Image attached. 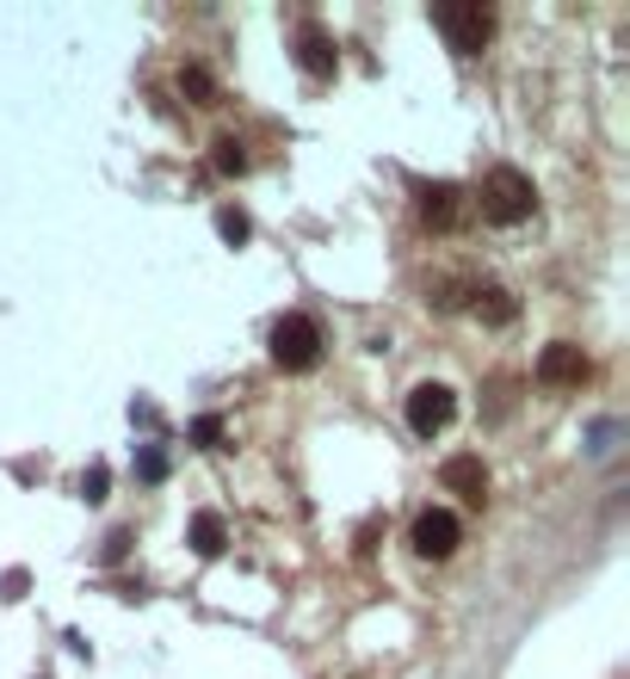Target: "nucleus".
<instances>
[{"label":"nucleus","mask_w":630,"mask_h":679,"mask_svg":"<svg viewBox=\"0 0 630 679\" xmlns=\"http://www.w3.org/2000/svg\"><path fill=\"white\" fill-rule=\"evenodd\" d=\"M532 180L519 168H495L489 180H482V217L489 223H501V229H514V223H526L532 217Z\"/></svg>","instance_id":"nucleus-1"},{"label":"nucleus","mask_w":630,"mask_h":679,"mask_svg":"<svg viewBox=\"0 0 630 679\" xmlns=\"http://www.w3.org/2000/svg\"><path fill=\"white\" fill-rule=\"evenodd\" d=\"M272 359H279V371H309L322 359V328L309 316H279L272 321Z\"/></svg>","instance_id":"nucleus-2"},{"label":"nucleus","mask_w":630,"mask_h":679,"mask_svg":"<svg viewBox=\"0 0 630 679\" xmlns=\"http://www.w3.org/2000/svg\"><path fill=\"white\" fill-rule=\"evenodd\" d=\"M452 415H458V396L445 390V383H420L415 396H408V427H415L420 439H433L452 427Z\"/></svg>","instance_id":"nucleus-3"},{"label":"nucleus","mask_w":630,"mask_h":679,"mask_svg":"<svg viewBox=\"0 0 630 679\" xmlns=\"http://www.w3.org/2000/svg\"><path fill=\"white\" fill-rule=\"evenodd\" d=\"M408 538H415V550H420V556H433V563H440V556H452V550H458L464 526H458V513L427 507V513L415 519V531H408Z\"/></svg>","instance_id":"nucleus-4"},{"label":"nucleus","mask_w":630,"mask_h":679,"mask_svg":"<svg viewBox=\"0 0 630 679\" xmlns=\"http://www.w3.org/2000/svg\"><path fill=\"white\" fill-rule=\"evenodd\" d=\"M440 20H445V32H452V44H458L464 57H477L482 44H489V32H495V13H489L482 0H470V7H445Z\"/></svg>","instance_id":"nucleus-5"},{"label":"nucleus","mask_w":630,"mask_h":679,"mask_svg":"<svg viewBox=\"0 0 630 679\" xmlns=\"http://www.w3.org/2000/svg\"><path fill=\"white\" fill-rule=\"evenodd\" d=\"M581 378H588V353H581V346L556 340V346H544V353H538V383L569 390V383H581Z\"/></svg>","instance_id":"nucleus-6"},{"label":"nucleus","mask_w":630,"mask_h":679,"mask_svg":"<svg viewBox=\"0 0 630 679\" xmlns=\"http://www.w3.org/2000/svg\"><path fill=\"white\" fill-rule=\"evenodd\" d=\"M440 482L452 494H464V501H477V507H482V494H489V470H482V457H452V464L440 470Z\"/></svg>","instance_id":"nucleus-7"},{"label":"nucleus","mask_w":630,"mask_h":679,"mask_svg":"<svg viewBox=\"0 0 630 679\" xmlns=\"http://www.w3.org/2000/svg\"><path fill=\"white\" fill-rule=\"evenodd\" d=\"M297 62H304L309 75H334L341 50H334V38H328L322 25H304V32H297Z\"/></svg>","instance_id":"nucleus-8"},{"label":"nucleus","mask_w":630,"mask_h":679,"mask_svg":"<svg viewBox=\"0 0 630 679\" xmlns=\"http://www.w3.org/2000/svg\"><path fill=\"white\" fill-rule=\"evenodd\" d=\"M420 217L433 229H452L464 217V192L458 186H420Z\"/></svg>","instance_id":"nucleus-9"},{"label":"nucleus","mask_w":630,"mask_h":679,"mask_svg":"<svg viewBox=\"0 0 630 679\" xmlns=\"http://www.w3.org/2000/svg\"><path fill=\"white\" fill-rule=\"evenodd\" d=\"M477 316L495 321V328H507V321L519 316V303L507 297V291H495V284H489V291H477Z\"/></svg>","instance_id":"nucleus-10"},{"label":"nucleus","mask_w":630,"mask_h":679,"mask_svg":"<svg viewBox=\"0 0 630 679\" xmlns=\"http://www.w3.org/2000/svg\"><path fill=\"white\" fill-rule=\"evenodd\" d=\"M210 161H217V173H248V143H242V136H217V143H210Z\"/></svg>","instance_id":"nucleus-11"},{"label":"nucleus","mask_w":630,"mask_h":679,"mask_svg":"<svg viewBox=\"0 0 630 679\" xmlns=\"http://www.w3.org/2000/svg\"><path fill=\"white\" fill-rule=\"evenodd\" d=\"M192 550H198V556H217V550H223V519H217V513H198V519H192Z\"/></svg>","instance_id":"nucleus-12"},{"label":"nucleus","mask_w":630,"mask_h":679,"mask_svg":"<svg viewBox=\"0 0 630 679\" xmlns=\"http://www.w3.org/2000/svg\"><path fill=\"white\" fill-rule=\"evenodd\" d=\"M180 94H186L192 106H210V94H217V87H210V75L192 62V69H180Z\"/></svg>","instance_id":"nucleus-13"},{"label":"nucleus","mask_w":630,"mask_h":679,"mask_svg":"<svg viewBox=\"0 0 630 679\" xmlns=\"http://www.w3.org/2000/svg\"><path fill=\"white\" fill-rule=\"evenodd\" d=\"M217 235H223L230 247H242L248 242V217H242V210H217Z\"/></svg>","instance_id":"nucleus-14"},{"label":"nucleus","mask_w":630,"mask_h":679,"mask_svg":"<svg viewBox=\"0 0 630 679\" xmlns=\"http://www.w3.org/2000/svg\"><path fill=\"white\" fill-rule=\"evenodd\" d=\"M136 476H143V482H161V476H168V457H161V452L149 445V452L136 457Z\"/></svg>","instance_id":"nucleus-15"},{"label":"nucleus","mask_w":630,"mask_h":679,"mask_svg":"<svg viewBox=\"0 0 630 679\" xmlns=\"http://www.w3.org/2000/svg\"><path fill=\"white\" fill-rule=\"evenodd\" d=\"M81 501H106V470H99V464L81 476Z\"/></svg>","instance_id":"nucleus-16"},{"label":"nucleus","mask_w":630,"mask_h":679,"mask_svg":"<svg viewBox=\"0 0 630 679\" xmlns=\"http://www.w3.org/2000/svg\"><path fill=\"white\" fill-rule=\"evenodd\" d=\"M192 439H198V445H217V439H223V420H217V415H205L198 427H192Z\"/></svg>","instance_id":"nucleus-17"}]
</instances>
